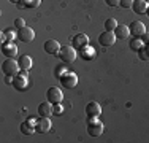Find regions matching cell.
<instances>
[{"label":"cell","mask_w":149,"mask_h":143,"mask_svg":"<svg viewBox=\"0 0 149 143\" xmlns=\"http://www.w3.org/2000/svg\"><path fill=\"white\" fill-rule=\"evenodd\" d=\"M57 57L60 59V62H63L65 65L73 64L74 60H76V49H74L72 45H65V46H62V48H60Z\"/></svg>","instance_id":"1"},{"label":"cell","mask_w":149,"mask_h":143,"mask_svg":"<svg viewBox=\"0 0 149 143\" xmlns=\"http://www.w3.org/2000/svg\"><path fill=\"white\" fill-rule=\"evenodd\" d=\"M105 130V126L98 118H87V134L91 137H100Z\"/></svg>","instance_id":"2"},{"label":"cell","mask_w":149,"mask_h":143,"mask_svg":"<svg viewBox=\"0 0 149 143\" xmlns=\"http://www.w3.org/2000/svg\"><path fill=\"white\" fill-rule=\"evenodd\" d=\"M21 67H19V62L15 60L13 57H6V60L2 64V72L5 73V76H16L19 73Z\"/></svg>","instance_id":"3"},{"label":"cell","mask_w":149,"mask_h":143,"mask_svg":"<svg viewBox=\"0 0 149 143\" xmlns=\"http://www.w3.org/2000/svg\"><path fill=\"white\" fill-rule=\"evenodd\" d=\"M27 72L29 70H19V73L13 78L11 84L16 91H24V89L29 86V73H27Z\"/></svg>","instance_id":"4"},{"label":"cell","mask_w":149,"mask_h":143,"mask_svg":"<svg viewBox=\"0 0 149 143\" xmlns=\"http://www.w3.org/2000/svg\"><path fill=\"white\" fill-rule=\"evenodd\" d=\"M59 80H60V86H62V88H65V89H73L74 86L78 84V75L73 73V72H68V70H67L65 73H63L62 76L59 78Z\"/></svg>","instance_id":"5"},{"label":"cell","mask_w":149,"mask_h":143,"mask_svg":"<svg viewBox=\"0 0 149 143\" xmlns=\"http://www.w3.org/2000/svg\"><path fill=\"white\" fill-rule=\"evenodd\" d=\"M46 100H48V102H51L52 105H56V103H62V100H63L62 89L56 88V86L49 88L48 91H46Z\"/></svg>","instance_id":"6"},{"label":"cell","mask_w":149,"mask_h":143,"mask_svg":"<svg viewBox=\"0 0 149 143\" xmlns=\"http://www.w3.org/2000/svg\"><path fill=\"white\" fill-rule=\"evenodd\" d=\"M116 40H118V38H116L114 32H109V30H105L98 35V43H100L102 46H105V48L113 46L116 43Z\"/></svg>","instance_id":"7"},{"label":"cell","mask_w":149,"mask_h":143,"mask_svg":"<svg viewBox=\"0 0 149 143\" xmlns=\"http://www.w3.org/2000/svg\"><path fill=\"white\" fill-rule=\"evenodd\" d=\"M51 119H49V116H40L37 119V123H35V129H37L38 134H46V132L51 130Z\"/></svg>","instance_id":"8"},{"label":"cell","mask_w":149,"mask_h":143,"mask_svg":"<svg viewBox=\"0 0 149 143\" xmlns=\"http://www.w3.org/2000/svg\"><path fill=\"white\" fill-rule=\"evenodd\" d=\"M17 38H19L22 43H30L32 40L35 38V32H33V29L32 27H22V29H19V32H17Z\"/></svg>","instance_id":"9"},{"label":"cell","mask_w":149,"mask_h":143,"mask_svg":"<svg viewBox=\"0 0 149 143\" xmlns=\"http://www.w3.org/2000/svg\"><path fill=\"white\" fill-rule=\"evenodd\" d=\"M2 54L5 57H15L17 56V46L13 41H3L2 43Z\"/></svg>","instance_id":"10"},{"label":"cell","mask_w":149,"mask_h":143,"mask_svg":"<svg viewBox=\"0 0 149 143\" xmlns=\"http://www.w3.org/2000/svg\"><path fill=\"white\" fill-rule=\"evenodd\" d=\"M102 107L98 102H89L86 105V116L87 118H100Z\"/></svg>","instance_id":"11"},{"label":"cell","mask_w":149,"mask_h":143,"mask_svg":"<svg viewBox=\"0 0 149 143\" xmlns=\"http://www.w3.org/2000/svg\"><path fill=\"white\" fill-rule=\"evenodd\" d=\"M43 48H45V51L48 53V54H51V56H57L59 54V51H60V43L57 40H48V41H45V45H43Z\"/></svg>","instance_id":"12"},{"label":"cell","mask_w":149,"mask_h":143,"mask_svg":"<svg viewBox=\"0 0 149 143\" xmlns=\"http://www.w3.org/2000/svg\"><path fill=\"white\" fill-rule=\"evenodd\" d=\"M86 45H89V37H87L86 34H76L72 38V46L74 49H81Z\"/></svg>","instance_id":"13"},{"label":"cell","mask_w":149,"mask_h":143,"mask_svg":"<svg viewBox=\"0 0 149 143\" xmlns=\"http://www.w3.org/2000/svg\"><path fill=\"white\" fill-rule=\"evenodd\" d=\"M129 29H130V35H133V37H141L146 32V26L141 21H133L129 26Z\"/></svg>","instance_id":"14"},{"label":"cell","mask_w":149,"mask_h":143,"mask_svg":"<svg viewBox=\"0 0 149 143\" xmlns=\"http://www.w3.org/2000/svg\"><path fill=\"white\" fill-rule=\"evenodd\" d=\"M149 8V3L148 0H133V5H132V10L136 14H146Z\"/></svg>","instance_id":"15"},{"label":"cell","mask_w":149,"mask_h":143,"mask_svg":"<svg viewBox=\"0 0 149 143\" xmlns=\"http://www.w3.org/2000/svg\"><path fill=\"white\" fill-rule=\"evenodd\" d=\"M114 35H116V38H118V40H125V38H129L130 37V29H129V26H125V24L119 26V24H118V27L114 29Z\"/></svg>","instance_id":"16"},{"label":"cell","mask_w":149,"mask_h":143,"mask_svg":"<svg viewBox=\"0 0 149 143\" xmlns=\"http://www.w3.org/2000/svg\"><path fill=\"white\" fill-rule=\"evenodd\" d=\"M52 103L51 102H48V100H46V102H41L40 105H38V114H40V116H51L52 114Z\"/></svg>","instance_id":"17"},{"label":"cell","mask_w":149,"mask_h":143,"mask_svg":"<svg viewBox=\"0 0 149 143\" xmlns=\"http://www.w3.org/2000/svg\"><path fill=\"white\" fill-rule=\"evenodd\" d=\"M95 49L92 48V46H89V45H86V46H83V48L79 49V54H81V57H83L84 60H91V59H94L95 57Z\"/></svg>","instance_id":"18"},{"label":"cell","mask_w":149,"mask_h":143,"mask_svg":"<svg viewBox=\"0 0 149 143\" xmlns=\"http://www.w3.org/2000/svg\"><path fill=\"white\" fill-rule=\"evenodd\" d=\"M17 62H19L21 70H30L32 69V57L27 54H22L17 57Z\"/></svg>","instance_id":"19"},{"label":"cell","mask_w":149,"mask_h":143,"mask_svg":"<svg viewBox=\"0 0 149 143\" xmlns=\"http://www.w3.org/2000/svg\"><path fill=\"white\" fill-rule=\"evenodd\" d=\"M129 46H130V49H132V51L138 53V51H140V49L144 46V43H143V40H141L140 37H133V38H130Z\"/></svg>","instance_id":"20"},{"label":"cell","mask_w":149,"mask_h":143,"mask_svg":"<svg viewBox=\"0 0 149 143\" xmlns=\"http://www.w3.org/2000/svg\"><path fill=\"white\" fill-rule=\"evenodd\" d=\"M40 3H41V0H22V2L17 3V6H19V8L26 6V8H32V10H33V8H38Z\"/></svg>","instance_id":"21"},{"label":"cell","mask_w":149,"mask_h":143,"mask_svg":"<svg viewBox=\"0 0 149 143\" xmlns=\"http://www.w3.org/2000/svg\"><path fill=\"white\" fill-rule=\"evenodd\" d=\"M118 27V21L114 18H109V19L105 21V30H109V32H114V29Z\"/></svg>","instance_id":"22"},{"label":"cell","mask_w":149,"mask_h":143,"mask_svg":"<svg viewBox=\"0 0 149 143\" xmlns=\"http://www.w3.org/2000/svg\"><path fill=\"white\" fill-rule=\"evenodd\" d=\"M16 37L17 35L13 30H5V32H2V43L3 41H13Z\"/></svg>","instance_id":"23"},{"label":"cell","mask_w":149,"mask_h":143,"mask_svg":"<svg viewBox=\"0 0 149 143\" xmlns=\"http://www.w3.org/2000/svg\"><path fill=\"white\" fill-rule=\"evenodd\" d=\"M62 113H63V107H62V103H56V105L52 107V114H54V116H60Z\"/></svg>","instance_id":"24"},{"label":"cell","mask_w":149,"mask_h":143,"mask_svg":"<svg viewBox=\"0 0 149 143\" xmlns=\"http://www.w3.org/2000/svg\"><path fill=\"white\" fill-rule=\"evenodd\" d=\"M133 5V0H120L119 2V6H122V8H132Z\"/></svg>","instance_id":"25"},{"label":"cell","mask_w":149,"mask_h":143,"mask_svg":"<svg viewBox=\"0 0 149 143\" xmlns=\"http://www.w3.org/2000/svg\"><path fill=\"white\" fill-rule=\"evenodd\" d=\"M15 27H16V29L26 27V21H24L22 18H17V19H15Z\"/></svg>","instance_id":"26"},{"label":"cell","mask_w":149,"mask_h":143,"mask_svg":"<svg viewBox=\"0 0 149 143\" xmlns=\"http://www.w3.org/2000/svg\"><path fill=\"white\" fill-rule=\"evenodd\" d=\"M119 2H120V0H105V3L108 6H118Z\"/></svg>","instance_id":"27"},{"label":"cell","mask_w":149,"mask_h":143,"mask_svg":"<svg viewBox=\"0 0 149 143\" xmlns=\"http://www.w3.org/2000/svg\"><path fill=\"white\" fill-rule=\"evenodd\" d=\"M140 38L143 40V43H144V45H149V34H148V32H144V34L141 35Z\"/></svg>","instance_id":"28"},{"label":"cell","mask_w":149,"mask_h":143,"mask_svg":"<svg viewBox=\"0 0 149 143\" xmlns=\"http://www.w3.org/2000/svg\"><path fill=\"white\" fill-rule=\"evenodd\" d=\"M65 72H67V69H60V67H59V69L56 70V76H57V78H60L63 73H65Z\"/></svg>","instance_id":"29"},{"label":"cell","mask_w":149,"mask_h":143,"mask_svg":"<svg viewBox=\"0 0 149 143\" xmlns=\"http://www.w3.org/2000/svg\"><path fill=\"white\" fill-rule=\"evenodd\" d=\"M10 2H11V3H16V5H17V3L22 2V0H10Z\"/></svg>","instance_id":"30"},{"label":"cell","mask_w":149,"mask_h":143,"mask_svg":"<svg viewBox=\"0 0 149 143\" xmlns=\"http://www.w3.org/2000/svg\"><path fill=\"white\" fill-rule=\"evenodd\" d=\"M146 14H148V16H149V8H148V11H146Z\"/></svg>","instance_id":"31"}]
</instances>
